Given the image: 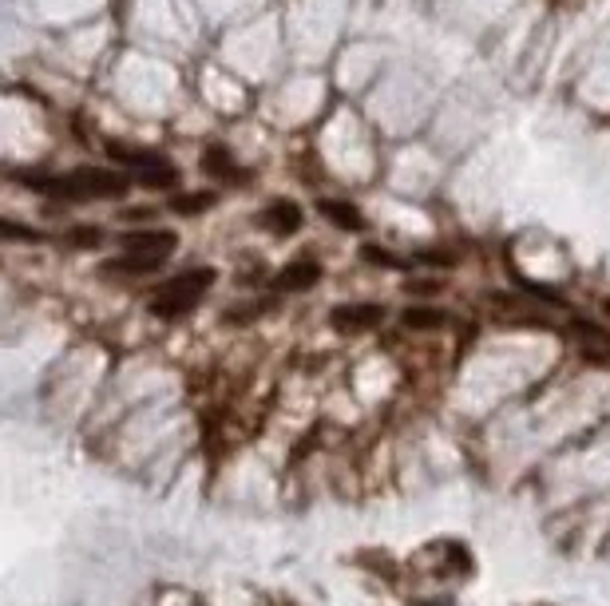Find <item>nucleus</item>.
Instances as JSON below:
<instances>
[{
    "label": "nucleus",
    "instance_id": "obj_1",
    "mask_svg": "<svg viewBox=\"0 0 610 606\" xmlns=\"http://www.w3.org/2000/svg\"><path fill=\"white\" fill-rule=\"evenodd\" d=\"M28 191L48 195V199H68V202H92V199H123L131 191V175H115L103 167H76L72 175L60 179H44V175H24L20 179Z\"/></svg>",
    "mask_w": 610,
    "mask_h": 606
},
{
    "label": "nucleus",
    "instance_id": "obj_2",
    "mask_svg": "<svg viewBox=\"0 0 610 606\" xmlns=\"http://www.w3.org/2000/svg\"><path fill=\"white\" fill-rule=\"evenodd\" d=\"M210 286H214V270H206V266L183 270V274L167 278V282L151 294V313H155V317H179V313H187V309H195V305L203 302Z\"/></svg>",
    "mask_w": 610,
    "mask_h": 606
},
{
    "label": "nucleus",
    "instance_id": "obj_3",
    "mask_svg": "<svg viewBox=\"0 0 610 606\" xmlns=\"http://www.w3.org/2000/svg\"><path fill=\"white\" fill-rule=\"evenodd\" d=\"M107 155H111L119 167H127V175H131L135 183H143V179H151V175H163V171H171V159H167L163 151H155V147L107 143Z\"/></svg>",
    "mask_w": 610,
    "mask_h": 606
},
{
    "label": "nucleus",
    "instance_id": "obj_4",
    "mask_svg": "<svg viewBox=\"0 0 610 606\" xmlns=\"http://www.w3.org/2000/svg\"><path fill=\"white\" fill-rule=\"evenodd\" d=\"M381 321H385V309L373 302L337 305V309L329 313V325H333L337 333H369V329H377Z\"/></svg>",
    "mask_w": 610,
    "mask_h": 606
},
{
    "label": "nucleus",
    "instance_id": "obj_5",
    "mask_svg": "<svg viewBox=\"0 0 610 606\" xmlns=\"http://www.w3.org/2000/svg\"><path fill=\"white\" fill-rule=\"evenodd\" d=\"M123 254H151V258H171L175 246H179V234L175 230H131L123 234Z\"/></svg>",
    "mask_w": 610,
    "mask_h": 606
},
{
    "label": "nucleus",
    "instance_id": "obj_6",
    "mask_svg": "<svg viewBox=\"0 0 610 606\" xmlns=\"http://www.w3.org/2000/svg\"><path fill=\"white\" fill-rule=\"evenodd\" d=\"M302 206L294 199H278V202H270L266 210H262V230H270L274 238H286V234H298L302 230Z\"/></svg>",
    "mask_w": 610,
    "mask_h": 606
},
{
    "label": "nucleus",
    "instance_id": "obj_7",
    "mask_svg": "<svg viewBox=\"0 0 610 606\" xmlns=\"http://www.w3.org/2000/svg\"><path fill=\"white\" fill-rule=\"evenodd\" d=\"M163 266V258H151V254H119V258H107L100 266L103 278H147Z\"/></svg>",
    "mask_w": 610,
    "mask_h": 606
},
{
    "label": "nucleus",
    "instance_id": "obj_8",
    "mask_svg": "<svg viewBox=\"0 0 610 606\" xmlns=\"http://www.w3.org/2000/svg\"><path fill=\"white\" fill-rule=\"evenodd\" d=\"M321 282V266L317 262H309V258H302V262H290L286 270H278V278H274V286L282 290V294H302V290H313Z\"/></svg>",
    "mask_w": 610,
    "mask_h": 606
},
{
    "label": "nucleus",
    "instance_id": "obj_9",
    "mask_svg": "<svg viewBox=\"0 0 610 606\" xmlns=\"http://www.w3.org/2000/svg\"><path fill=\"white\" fill-rule=\"evenodd\" d=\"M203 175L210 179H222V183H230V179H242V167L234 163V151L230 147H222V143H210L203 151Z\"/></svg>",
    "mask_w": 610,
    "mask_h": 606
},
{
    "label": "nucleus",
    "instance_id": "obj_10",
    "mask_svg": "<svg viewBox=\"0 0 610 606\" xmlns=\"http://www.w3.org/2000/svg\"><path fill=\"white\" fill-rule=\"evenodd\" d=\"M317 210L337 226V230H353V234H361L365 230V214L353 206V202H341V199H321L317 202Z\"/></svg>",
    "mask_w": 610,
    "mask_h": 606
},
{
    "label": "nucleus",
    "instance_id": "obj_11",
    "mask_svg": "<svg viewBox=\"0 0 610 606\" xmlns=\"http://www.w3.org/2000/svg\"><path fill=\"white\" fill-rule=\"evenodd\" d=\"M567 333H571L591 357H610V333L603 325H595V321H571Z\"/></svg>",
    "mask_w": 610,
    "mask_h": 606
},
{
    "label": "nucleus",
    "instance_id": "obj_12",
    "mask_svg": "<svg viewBox=\"0 0 610 606\" xmlns=\"http://www.w3.org/2000/svg\"><path fill=\"white\" fill-rule=\"evenodd\" d=\"M401 321H405L408 329H444L452 317L444 309H432V305H412V309H405Z\"/></svg>",
    "mask_w": 610,
    "mask_h": 606
},
{
    "label": "nucleus",
    "instance_id": "obj_13",
    "mask_svg": "<svg viewBox=\"0 0 610 606\" xmlns=\"http://www.w3.org/2000/svg\"><path fill=\"white\" fill-rule=\"evenodd\" d=\"M214 202H218V195H214V191H191V195H175V199H171V210H175V214H183V218H195V214L210 210Z\"/></svg>",
    "mask_w": 610,
    "mask_h": 606
},
{
    "label": "nucleus",
    "instance_id": "obj_14",
    "mask_svg": "<svg viewBox=\"0 0 610 606\" xmlns=\"http://www.w3.org/2000/svg\"><path fill=\"white\" fill-rule=\"evenodd\" d=\"M64 242H68L72 250H92V246H100L103 242V230L100 226H72V230L64 234Z\"/></svg>",
    "mask_w": 610,
    "mask_h": 606
},
{
    "label": "nucleus",
    "instance_id": "obj_15",
    "mask_svg": "<svg viewBox=\"0 0 610 606\" xmlns=\"http://www.w3.org/2000/svg\"><path fill=\"white\" fill-rule=\"evenodd\" d=\"M361 254H365V262H373V266H405L397 254H389V250H377V246H365Z\"/></svg>",
    "mask_w": 610,
    "mask_h": 606
},
{
    "label": "nucleus",
    "instance_id": "obj_16",
    "mask_svg": "<svg viewBox=\"0 0 610 606\" xmlns=\"http://www.w3.org/2000/svg\"><path fill=\"white\" fill-rule=\"evenodd\" d=\"M416 262H432V266H452L456 258H452V254H444V250H420V254H416Z\"/></svg>",
    "mask_w": 610,
    "mask_h": 606
},
{
    "label": "nucleus",
    "instance_id": "obj_17",
    "mask_svg": "<svg viewBox=\"0 0 610 606\" xmlns=\"http://www.w3.org/2000/svg\"><path fill=\"white\" fill-rule=\"evenodd\" d=\"M408 294H432V290H440V282H405Z\"/></svg>",
    "mask_w": 610,
    "mask_h": 606
},
{
    "label": "nucleus",
    "instance_id": "obj_18",
    "mask_svg": "<svg viewBox=\"0 0 610 606\" xmlns=\"http://www.w3.org/2000/svg\"><path fill=\"white\" fill-rule=\"evenodd\" d=\"M607 313H610V302H607Z\"/></svg>",
    "mask_w": 610,
    "mask_h": 606
}]
</instances>
